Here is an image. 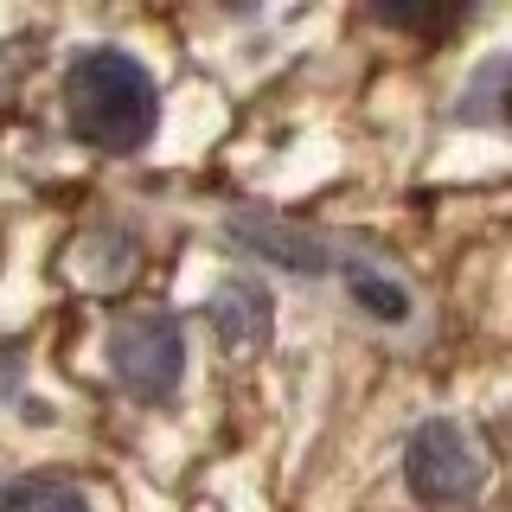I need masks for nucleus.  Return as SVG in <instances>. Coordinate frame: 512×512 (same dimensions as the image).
Listing matches in <instances>:
<instances>
[{
  "label": "nucleus",
  "instance_id": "nucleus-1",
  "mask_svg": "<svg viewBox=\"0 0 512 512\" xmlns=\"http://www.w3.org/2000/svg\"><path fill=\"white\" fill-rule=\"evenodd\" d=\"M154 103L160 96H154L148 64H135L128 52H109V45H96L64 71V116H71V135L84 148L135 154L154 135Z\"/></svg>",
  "mask_w": 512,
  "mask_h": 512
},
{
  "label": "nucleus",
  "instance_id": "nucleus-5",
  "mask_svg": "<svg viewBox=\"0 0 512 512\" xmlns=\"http://www.w3.org/2000/svg\"><path fill=\"white\" fill-rule=\"evenodd\" d=\"M0 512H90V500L71 480L26 474V480H7V487H0Z\"/></svg>",
  "mask_w": 512,
  "mask_h": 512
},
{
  "label": "nucleus",
  "instance_id": "nucleus-4",
  "mask_svg": "<svg viewBox=\"0 0 512 512\" xmlns=\"http://www.w3.org/2000/svg\"><path fill=\"white\" fill-rule=\"evenodd\" d=\"M212 320H218V333H224V346H231V352H256V346L269 340V295H263V288H250V282H224Z\"/></svg>",
  "mask_w": 512,
  "mask_h": 512
},
{
  "label": "nucleus",
  "instance_id": "nucleus-7",
  "mask_svg": "<svg viewBox=\"0 0 512 512\" xmlns=\"http://www.w3.org/2000/svg\"><path fill=\"white\" fill-rule=\"evenodd\" d=\"M352 301L378 320H410V295L397 282H384L378 269H352Z\"/></svg>",
  "mask_w": 512,
  "mask_h": 512
},
{
  "label": "nucleus",
  "instance_id": "nucleus-6",
  "mask_svg": "<svg viewBox=\"0 0 512 512\" xmlns=\"http://www.w3.org/2000/svg\"><path fill=\"white\" fill-rule=\"evenodd\" d=\"M231 231L244 237V244H256V250H276V263H288V269H327V256L295 231H276V224H231Z\"/></svg>",
  "mask_w": 512,
  "mask_h": 512
},
{
  "label": "nucleus",
  "instance_id": "nucleus-3",
  "mask_svg": "<svg viewBox=\"0 0 512 512\" xmlns=\"http://www.w3.org/2000/svg\"><path fill=\"white\" fill-rule=\"evenodd\" d=\"M109 372L122 378V391L135 397H167L186 372V333L173 314L160 308H141V314H122L116 333H109Z\"/></svg>",
  "mask_w": 512,
  "mask_h": 512
},
{
  "label": "nucleus",
  "instance_id": "nucleus-2",
  "mask_svg": "<svg viewBox=\"0 0 512 512\" xmlns=\"http://www.w3.org/2000/svg\"><path fill=\"white\" fill-rule=\"evenodd\" d=\"M404 480H410V493L423 506H461V500L480 493L487 461H480L474 436L455 423V416H429L404 448Z\"/></svg>",
  "mask_w": 512,
  "mask_h": 512
}]
</instances>
